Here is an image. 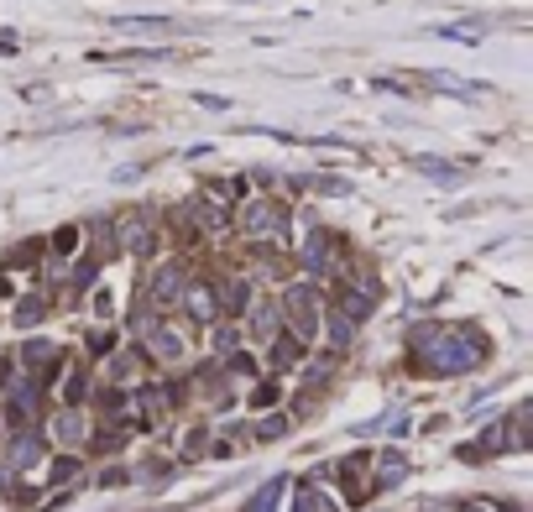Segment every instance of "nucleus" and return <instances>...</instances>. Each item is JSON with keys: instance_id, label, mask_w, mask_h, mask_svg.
Segmentation results:
<instances>
[{"instance_id": "2eb2a0df", "label": "nucleus", "mask_w": 533, "mask_h": 512, "mask_svg": "<svg viewBox=\"0 0 533 512\" xmlns=\"http://www.w3.org/2000/svg\"><path fill=\"white\" fill-rule=\"evenodd\" d=\"M304 356H309L304 340H293L288 330H277V335L267 340V377H293V371L304 366Z\"/></svg>"}, {"instance_id": "393cba45", "label": "nucleus", "mask_w": 533, "mask_h": 512, "mask_svg": "<svg viewBox=\"0 0 533 512\" xmlns=\"http://www.w3.org/2000/svg\"><path fill=\"white\" fill-rule=\"evenodd\" d=\"M210 418H199V424H189V429H183V439H178V465H199L204 455H210Z\"/></svg>"}, {"instance_id": "72a5a7b5", "label": "nucleus", "mask_w": 533, "mask_h": 512, "mask_svg": "<svg viewBox=\"0 0 533 512\" xmlns=\"http://www.w3.org/2000/svg\"><path fill=\"white\" fill-rule=\"evenodd\" d=\"M147 173V162H126V168H115V183H136Z\"/></svg>"}, {"instance_id": "20e7f679", "label": "nucleus", "mask_w": 533, "mask_h": 512, "mask_svg": "<svg viewBox=\"0 0 533 512\" xmlns=\"http://www.w3.org/2000/svg\"><path fill=\"white\" fill-rule=\"evenodd\" d=\"M110 236H115V256H131V262H152V256H162V246H168L162 215L147 204H131L121 215H110Z\"/></svg>"}, {"instance_id": "7ed1b4c3", "label": "nucleus", "mask_w": 533, "mask_h": 512, "mask_svg": "<svg viewBox=\"0 0 533 512\" xmlns=\"http://www.w3.org/2000/svg\"><path fill=\"white\" fill-rule=\"evenodd\" d=\"M277 314H283V330L314 351L319 319H324V283H314V277H288L283 293H277Z\"/></svg>"}, {"instance_id": "f257e3e1", "label": "nucleus", "mask_w": 533, "mask_h": 512, "mask_svg": "<svg viewBox=\"0 0 533 512\" xmlns=\"http://www.w3.org/2000/svg\"><path fill=\"white\" fill-rule=\"evenodd\" d=\"M403 371H413V377H471V371H481L486 361H492V340H486L481 324L471 319H419L403 330Z\"/></svg>"}, {"instance_id": "c85d7f7f", "label": "nucleus", "mask_w": 533, "mask_h": 512, "mask_svg": "<svg viewBox=\"0 0 533 512\" xmlns=\"http://www.w3.org/2000/svg\"><path fill=\"white\" fill-rule=\"evenodd\" d=\"M79 251H84V225H58L48 236V256H53V262H68V256H79Z\"/></svg>"}, {"instance_id": "c756f323", "label": "nucleus", "mask_w": 533, "mask_h": 512, "mask_svg": "<svg viewBox=\"0 0 533 512\" xmlns=\"http://www.w3.org/2000/svg\"><path fill=\"white\" fill-rule=\"evenodd\" d=\"M115 27L121 32H178L173 16H115Z\"/></svg>"}, {"instance_id": "7c9ffc66", "label": "nucleus", "mask_w": 533, "mask_h": 512, "mask_svg": "<svg viewBox=\"0 0 533 512\" xmlns=\"http://www.w3.org/2000/svg\"><path fill=\"white\" fill-rule=\"evenodd\" d=\"M84 345H89V361H105L115 345H121V335H115V324H100V330L84 335Z\"/></svg>"}, {"instance_id": "423d86ee", "label": "nucleus", "mask_w": 533, "mask_h": 512, "mask_svg": "<svg viewBox=\"0 0 533 512\" xmlns=\"http://www.w3.org/2000/svg\"><path fill=\"white\" fill-rule=\"evenodd\" d=\"M189 272H194V262H189L183 251L152 256V267H147V277H142V304H147L152 314H173L183 283H189Z\"/></svg>"}, {"instance_id": "9d476101", "label": "nucleus", "mask_w": 533, "mask_h": 512, "mask_svg": "<svg viewBox=\"0 0 533 512\" xmlns=\"http://www.w3.org/2000/svg\"><path fill=\"white\" fill-rule=\"evenodd\" d=\"M173 314H183L189 330H210V324H220V298H215L210 272H189V283H183Z\"/></svg>"}, {"instance_id": "ddd939ff", "label": "nucleus", "mask_w": 533, "mask_h": 512, "mask_svg": "<svg viewBox=\"0 0 533 512\" xmlns=\"http://www.w3.org/2000/svg\"><path fill=\"white\" fill-rule=\"evenodd\" d=\"M408 476H413V460H408V450L387 445V450H377V455H372V497L398 492V486H403Z\"/></svg>"}, {"instance_id": "bb28decb", "label": "nucleus", "mask_w": 533, "mask_h": 512, "mask_svg": "<svg viewBox=\"0 0 533 512\" xmlns=\"http://www.w3.org/2000/svg\"><path fill=\"white\" fill-rule=\"evenodd\" d=\"M42 465H48V481H53V486H84V481H79V476H84V455H79V450H53Z\"/></svg>"}, {"instance_id": "a211bd4d", "label": "nucleus", "mask_w": 533, "mask_h": 512, "mask_svg": "<svg viewBox=\"0 0 533 512\" xmlns=\"http://www.w3.org/2000/svg\"><path fill=\"white\" fill-rule=\"evenodd\" d=\"M356 335H361V324H351L345 314H335V309H324V319H319V340H324V351L330 356H345L356 345Z\"/></svg>"}, {"instance_id": "412c9836", "label": "nucleus", "mask_w": 533, "mask_h": 512, "mask_svg": "<svg viewBox=\"0 0 533 512\" xmlns=\"http://www.w3.org/2000/svg\"><path fill=\"white\" fill-rule=\"evenodd\" d=\"M288 486H293V476L288 471H277V476H267L257 492H251L246 502H241V512H283V497H288Z\"/></svg>"}, {"instance_id": "9b49d317", "label": "nucleus", "mask_w": 533, "mask_h": 512, "mask_svg": "<svg viewBox=\"0 0 533 512\" xmlns=\"http://www.w3.org/2000/svg\"><path fill=\"white\" fill-rule=\"evenodd\" d=\"M37 429L48 434L53 450H84L89 429H95V418H89V408H48L37 418Z\"/></svg>"}, {"instance_id": "4be33fe9", "label": "nucleus", "mask_w": 533, "mask_h": 512, "mask_svg": "<svg viewBox=\"0 0 533 512\" xmlns=\"http://www.w3.org/2000/svg\"><path fill=\"white\" fill-rule=\"evenodd\" d=\"M408 168L413 173H424V178H434L439 189H455V183H466L471 178V168H460V162H445V157H408Z\"/></svg>"}, {"instance_id": "2f4dec72", "label": "nucleus", "mask_w": 533, "mask_h": 512, "mask_svg": "<svg viewBox=\"0 0 533 512\" xmlns=\"http://www.w3.org/2000/svg\"><path fill=\"white\" fill-rule=\"evenodd\" d=\"M89 486H100V492H115V486H131V465H121V460H105V465H100V476L89 481Z\"/></svg>"}, {"instance_id": "a878e982", "label": "nucleus", "mask_w": 533, "mask_h": 512, "mask_svg": "<svg viewBox=\"0 0 533 512\" xmlns=\"http://www.w3.org/2000/svg\"><path fill=\"white\" fill-rule=\"evenodd\" d=\"M246 429H251V445H277V439L293 434V413H283V408L257 413V424H246Z\"/></svg>"}, {"instance_id": "0eeeda50", "label": "nucleus", "mask_w": 533, "mask_h": 512, "mask_svg": "<svg viewBox=\"0 0 533 512\" xmlns=\"http://www.w3.org/2000/svg\"><path fill=\"white\" fill-rule=\"evenodd\" d=\"M48 455H53V445H48V434H42L37 424L32 429H11L6 439H0V476H27Z\"/></svg>"}, {"instance_id": "39448f33", "label": "nucleus", "mask_w": 533, "mask_h": 512, "mask_svg": "<svg viewBox=\"0 0 533 512\" xmlns=\"http://www.w3.org/2000/svg\"><path fill=\"white\" fill-rule=\"evenodd\" d=\"M298 277H314V283H335V277L345 272V262H351V246H345L340 230L330 225H309V236L298 241Z\"/></svg>"}, {"instance_id": "1a4fd4ad", "label": "nucleus", "mask_w": 533, "mask_h": 512, "mask_svg": "<svg viewBox=\"0 0 533 512\" xmlns=\"http://www.w3.org/2000/svg\"><path fill=\"white\" fill-rule=\"evenodd\" d=\"M324 481H335L340 486V507H366L372 502V450H351V455H340L330 465V476Z\"/></svg>"}, {"instance_id": "f8f14e48", "label": "nucleus", "mask_w": 533, "mask_h": 512, "mask_svg": "<svg viewBox=\"0 0 533 512\" xmlns=\"http://www.w3.org/2000/svg\"><path fill=\"white\" fill-rule=\"evenodd\" d=\"M152 377V361L142 356V345H115L100 361V382L105 387H142Z\"/></svg>"}, {"instance_id": "f704fd0d", "label": "nucleus", "mask_w": 533, "mask_h": 512, "mask_svg": "<svg viewBox=\"0 0 533 512\" xmlns=\"http://www.w3.org/2000/svg\"><path fill=\"white\" fill-rule=\"evenodd\" d=\"M95 314H100V319H115V304H110V288H95Z\"/></svg>"}, {"instance_id": "473e14b6", "label": "nucleus", "mask_w": 533, "mask_h": 512, "mask_svg": "<svg viewBox=\"0 0 533 512\" xmlns=\"http://www.w3.org/2000/svg\"><path fill=\"white\" fill-rule=\"evenodd\" d=\"M162 48H126V53H95V63H162Z\"/></svg>"}, {"instance_id": "cd10ccee", "label": "nucleus", "mask_w": 533, "mask_h": 512, "mask_svg": "<svg viewBox=\"0 0 533 512\" xmlns=\"http://www.w3.org/2000/svg\"><path fill=\"white\" fill-rule=\"evenodd\" d=\"M246 408L251 413H272V408H283V377H257L246 387Z\"/></svg>"}, {"instance_id": "c9c22d12", "label": "nucleus", "mask_w": 533, "mask_h": 512, "mask_svg": "<svg viewBox=\"0 0 533 512\" xmlns=\"http://www.w3.org/2000/svg\"><path fill=\"white\" fill-rule=\"evenodd\" d=\"M194 100H199V110H230L225 95H194Z\"/></svg>"}, {"instance_id": "5701e85b", "label": "nucleus", "mask_w": 533, "mask_h": 512, "mask_svg": "<svg viewBox=\"0 0 533 512\" xmlns=\"http://www.w3.org/2000/svg\"><path fill=\"white\" fill-rule=\"evenodd\" d=\"M194 199L215 204V209H236V204L246 199V183H241V178H199Z\"/></svg>"}, {"instance_id": "f3484780", "label": "nucleus", "mask_w": 533, "mask_h": 512, "mask_svg": "<svg viewBox=\"0 0 533 512\" xmlns=\"http://www.w3.org/2000/svg\"><path fill=\"white\" fill-rule=\"evenodd\" d=\"M288 512H345L340 497L324 492V481H309V476H298L288 486Z\"/></svg>"}, {"instance_id": "4468645a", "label": "nucleus", "mask_w": 533, "mask_h": 512, "mask_svg": "<svg viewBox=\"0 0 533 512\" xmlns=\"http://www.w3.org/2000/svg\"><path fill=\"white\" fill-rule=\"evenodd\" d=\"M236 324H241V335H246V340L267 345L277 330H283V314H277V298H251V309H246Z\"/></svg>"}, {"instance_id": "aec40b11", "label": "nucleus", "mask_w": 533, "mask_h": 512, "mask_svg": "<svg viewBox=\"0 0 533 512\" xmlns=\"http://www.w3.org/2000/svg\"><path fill=\"white\" fill-rule=\"evenodd\" d=\"M173 476H178V460L173 455H147V460L131 465V486H147V492H162Z\"/></svg>"}, {"instance_id": "6ab92c4d", "label": "nucleus", "mask_w": 533, "mask_h": 512, "mask_svg": "<svg viewBox=\"0 0 533 512\" xmlns=\"http://www.w3.org/2000/svg\"><path fill=\"white\" fill-rule=\"evenodd\" d=\"M48 314H53V293H48V288H37V293H21V298H16L11 324H16L21 335H32V330H37V324L48 319Z\"/></svg>"}, {"instance_id": "e433bc0d", "label": "nucleus", "mask_w": 533, "mask_h": 512, "mask_svg": "<svg viewBox=\"0 0 533 512\" xmlns=\"http://www.w3.org/2000/svg\"><path fill=\"white\" fill-rule=\"evenodd\" d=\"M0 429H6V424H0ZM0 439H6V434H0Z\"/></svg>"}, {"instance_id": "b1692460", "label": "nucleus", "mask_w": 533, "mask_h": 512, "mask_svg": "<svg viewBox=\"0 0 533 512\" xmlns=\"http://www.w3.org/2000/svg\"><path fill=\"white\" fill-rule=\"evenodd\" d=\"M42 256H48V241H42V236H27V241L6 246V256H0V272H32Z\"/></svg>"}, {"instance_id": "dca6fc26", "label": "nucleus", "mask_w": 533, "mask_h": 512, "mask_svg": "<svg viewBox=\"0 0 533 512\" xmlns=\"http://www.w3.org/2000/svg\"><path fill=\"white\" fill-rule=\"evenodd\" d=\"M89 392H95V366L89 361H74L58 371V408H84Z\"/></svg>"}, {"instance_id": "f03ea898", "label": "nucleus", "mask_w": 533, "mask_h": 512, "mask_svg": "<svg viewBox=\"0 0 533 512\" xmlns=\"http://www.w3.org/2000/svg\"><path fill=\"white\" fill-rule=\"evenodd\" d=\"M230 236H241V241H272V246L288 251L293 204L283 194H246L236 209H230Z\"/></svg>"}, {"instance_id": "6e6552de", "label": "nucleus", "mask_w": 533, "mask_h": 512, "mask_svg": "<svg viewBox=\"0 0 533 512\" xmlns=\"http://www.w3.org/2000/svg\"><path fill=\"white\" fill-rule=\"evenodd\" d=\"M11 356H16V366L27 371L37 387H53V382H58V371L68 366V351H63L58 340H48V335H27Z\"/></svg>"}]
</instances>
